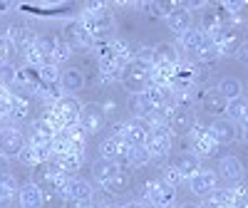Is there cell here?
<instances>
[{"label": "cell", "mask_w": 248, "mask_h": 208, "mask_svg": "<svg viewBox=\"0 0 248 208\" xmlns=\"http://www.w3.org/2000/svg\"><path fill=\"white\" fill-rule=\"evenodd\" d=\"M171 129L167 127V124H156V127H152L149 132V139H147V149L152 154V159H164L169 156L171 151Z\"/></svg>", "instance_id": "cell-7"}, {"label": "cell", "mask_w": 248, "mask_h": 208, "mask_svg": "<svg viewBox=\"0 0 248 208\" xmlns=\"http://www.w3.org/2000/svg\"><path fill=\"white\" fill-rule=\"evenodd\" d=\"M62 201H65V198H62L52 186H45V189H43V206L45 208H62Z\"/></svg>", "instance_id": "cell-36"}, {"label": "cell", "mask_w": 248, "mask_h": 208, "mask_svg": "<svg viewBox=\"0 0 248 208\" xmlns=\"http://www.w3.org/2000/svg\"><path fill=\"white\" fill-rule=\"evenodd\" d=\"M194 112H191V104L189 99H179L174 107L169 109V117H167V127L171 129V134H189L194 129Z\"/></svg>", "instance_id": "cell-4"}, {"label": "cell", "mask_w": 248, "mask_h": 208, "mask_svg": "<svg viewBox=\"0 0 248 208\" xmlns=\"http://www.w3.org/2000/svg\"><path fill=\"white\" fill-rule=\"evenodd\" d=\"M233 208H248V201H236Z\"/></svg>", "instance_id": "cell-47"}, {"label": "cell", "mask_w": 248, "mask_h": 208, "mask_svg": "<svg viewBox=\"0 0 248 208\" xmlns=\"http://www.w3.org/2000/svg\"><path fill=\"white\" fill-rule=\"evenodd\" d=\"M94 181L102 186L105 191H109V193H124V191H129V186H132V176H129V171L124 169L122 163H117V161H107V159H99L97 163H94Z\"/></svg>", "instance_id": "cell-1"}, {"label": "cell", "mask_w": 248, "mask_h": 208, "mask_svg": "<svg viewBox=\"0 0 248 208\" xmlns=\"http://www.w3.org/2000/svg\"><path fill=\"white\" fill-rule=\"evenodd\" d=\"M67 43L70 45H75V47H94V43H97V40L92 37V32L85 28V25H82L79 23V20H77V23H70L67 25Z\"/></svg>", "instance_id": "cell-20"}, {"label": "cell", "mask_w": 248, "mask_h": 208, "mask_svg": "<svg viewBox=\"0 0 248 208\" xmlns=\"http://www.w3.org/2000/svg\"><path fill=\"white\" fill-rule=\"evenodd\" d=\"M152 62H154V67H176L181 62V52L176 50V45L159 43L152 50Z\"/></svg>", "instance_id": "cell-14"}, {"label": "cell", "mask_w": 248, "mask_h": 208, "mask_svg": "<svg viewBox=\"0 0 248 208\" xmlns=\"http://www.w3.org/2000/svg\"><path fill=\"white\" fill-rule=\"evenodd\" d=\"M52 161H57V163H60V169L65 171V174H72V171H77L79 166H82V161H85V154L72 149V151H67V154H62V156L52 159Z\"/></svg>", "instance_id": "cell-26"}, {"label": "cell", "mask_w": 248, "mask_h": 208, "mask_svg": "<svg viewBox=\"0 0 248 208\" xmlns=\"http://www.w3.org/2000/svg\"><path fill=\"white\" fill-rule=\"evenodd\" d=\"M218 178L238 183V181L243 178V163H241L236 156H223V159L218 161Z\"/></svg>", "instance_id": "cell-22"}, {"label": "cell", "mask_w": 248, "mask_h": 208, "mask_svg": "<svg viewBox=\"0 0 248 208\" xmlns=\"http://www.w3.org/2000/svg\"><path fill=\"white\" fill-rule=\"evenodd\" d=\"M17 159H20V163H25V166H37V163H40V159H37V151L30 147V144H25V149L17 154Z\"/></svg>", "instance_id": "cell-38"}, {"label": "cell", "mask_w": 248, "mask_h": 208, "mask_svg": "<svg viewBox=\"0 0 248 208\" xmlns=\"http://www.w3.org/2000/svg\"><path fill=\"white\" fill-rule=\"evenodd\" d=\"M236 57H238V59L243 62V65H248V40H246V43L241 45V50L236 52Z\"/></svg>", "instance_id": "cell-43"}, {"label": "cell", "mask_w": 248, "mask_h": 208, "mask_svg": "<svg viewBox=\"0 0 248 208\" xmlns=\"http://www.w3.org/2000/svg\"><path fill=\"white\" fill-rule=\"evenodd\" d=\"M196 57H199V62H203V65H214V62L221 57V52H218V47L209 40V43H206V45L196 52Z\"/></svg>", "instance_id": "cell-33"}, {"label": "cell", "mask_w": 248, "mask_h": 208, "mask_svg": "<svg viewBox=\"0 0 248 208\" xmlns=\"http://www.w3.org/2000/svg\"><path fill=\"white\" fill-rule=\"evenodd\" d=\"M23 57H25V65L28 67H32V70H40V67H43L45 65V55H43V50H40L35 43L32 45H28L25 50H23Z\"/></svg>", "instance_id": "cell-28"}, {"label": "cell", "mask_w": 248, "mask_h": 208, "mask_svg": "<svg viewBox=\"0 0 248 208\" xmlns=\"http://www.w3.org/2000/svg\"><path fill=\"white\" fill-rule=\"evenodd\" d=\"M13 8V3H0V13H8Z\"/></svg>", "instance_id": "cell-46"}, {"label": "cell", "mask_w": 248, "mask_h": 208, "mask_svg": "<svg viewBox=\"0 0 248 208\" xmlns=\"http://www.w3.org/2000/svg\"><path fill=\"white\" fill-rule=\"evenodd\" d=\"M152 62L147 59H132L127 67L122 70V85L124 89H129V94H141V92H147L152 87Z\"/></svg>", "instance_id": "cell-2"}, {"label": "cell", "mask_w": 248, "mask_h": 208, "mask_svg": "<svg viewBox=\"0 0 248 208\" xmlns=\"http://www.w3.org/2000/svg\"><path fill=\"white\" fill-rule=\"evenodd\" d=\"M90 206H92V208H117V198H114V193H109V191L102 189V193H94V196H92Z\"/></svg>", "instance_id": "cell-34"}, {"label": "cell", "mask_w": 248, "mask_h": 208, "mask_svg": "<svg viewBox=\"0 0 248 208\" xmlns=\"http://www.w3.org/2000/svg\"><path fill=\"white\" fill-rule=\"evenodd\" d=\"M144 198L154 208H171L176 201V189L167 181H149L147 189H144Z\"/></svg>", "instance_id": "cell-6"}, {"label": "cell", "mask_w": 248, "mask_h": 208, "mask_svg": "<svg viewBox=\"0 0 248 208\" xmlns=\"http://www.w3.org/2000/svg\"><path fill=\"white\" fill-rule=\"evenodd\" d=\"M211 43L218 47L221 55H236L246 43V30L241 25H226L216 35H211Z\"/></svg>", "instance_id": "cell-5"}, {"label": "cell", "mask_w": 248, "mask_h": 208, "mask_svg": "<svg viewBox=\"0 0 248 208\" xmlns=\"http://www.w3.org/2000/svg\"><path fill=\"white\" fill-rule=\"evenodd\" d=\"M79 112H82V104L72 94H65L52 104L50 119L55 121L57 129H75L79 124Z\"/></svg>", "instance_id": "cell-3"}, {"label": "cell", "mask_w": 248, "mask_h": 208, "mask_svg": "<svg viewBox=\"0 0 248 208\" xmlns=\"http://www.w3.org/2000/svg\"><path fill=\"white\" fill-rule=\"evenodd\" d=\"M25 136H23V132L20 129H15V127H3L0 129V154H3L5 159H10V156H17L20 151L25 149Z\"/></svg>", "instance_id": "cell-9"}, {"label": "cell", "mask_w": 248, "mask_h": 208, "mask_svg": "<svg viewBox=\"0 0 248 208\" xmlns=\"http://www.w3.org/2000/svg\"><path fill=\"white\" fill-rule=\"evenodd\" d=\"M37 74H40V82H45V85H55V82H60L62 70L55 65V62H45V65L37 70Z\"/></svg>", "instance_id": "cell-31"}, {"label": "cell", "mask_w": 248, "mask_h": 208, "mask_svg": "<svg viewBox=\"0 0 248 208\" xmlns=\"http://www.w3.org/2000/svg\"><path fill=\"white\" fill-rule=\"evenodd\" d=\"M176 208H201V203H191V201H184V203H179Z\"/></svg>", "instance_id": "cell-44"}, {"label": "cell", "mask_w": 248, "mask_h": 208, "mask_svg": "<svg viewBox=\"0 0 248 208\" xmlns=\"http://www.w3.org/2000/svg\"><path fill=\"white\" fill-rule=\"evenodd\" d=\"M79 208H92V206H79Z\"/></svg>", "instance_id": "cell-49"}, {"label": "cell", "mask_w": 248, "mask_h": 208, "mask_svg": "<svg viewBox=\"0 0 248 208\" xmlns=\"http://www.w3.org/2000/svg\"><path fill=\"white\" fill-rule=\"evenodd\" d=\"M129 109L134 112L137 119H147V117L152 114L147 99H144V94H132V97H129Z\"/></svg>", "instance_id": "cell-32"}, {"label": "cell", "mask_w": 248, "mask_h": 208, "mask_svg": "<svg viewBox=\"0 0 248 208\" xmlns=\"http://www.w3.org/2000/svg\"><path fill=\"white\" fill-rule=\"evenodd\" d=\"M199 104H201V109H203L206 114L223 117V114H226V107H229V99H226L218 89H209V92H203V94H201Z\"/></svg>", "instance_id": "cell-16"}, {"label": "cell", "mask_w": 248, "mask_h": 208, "mask_svg": "<svg viewBox=\"0 0 248 208\" xmlns=\"http://www.w3.org/2000/svg\"><path fill=\"white\" fill-rule=\"evenodd\" d=\"M209 134H211L218 144H231V141L236 139V124H233L231 119L218 117L211 127H209Z\"/></svg>", "instance_id": "cell-21"}, {"label": "cell", "mask_w": 248, "mask_h": 208, "mask_svg": "<svg viewBox=\"0 0 248 208\" xmlns=\"http://www.w3.org/2000/svg\"><path fill=\"white\" fill-rule=\"evenodd\" d=\"M92 196H94V189L90 186V181H85V178H70L67 191H65V198H67V201L85 206V203L92 201Z\"/></svg>", "instance_id": "cell-15"}, {"label": "cell", "mask_w": 248, "mask_h": 208, "mask_svg": "<svg viewBox=\"0 0 248 208\" xmlns=\"http://www.w3.org/2000/svg\"><path fill=\"white\" fill-rule=\"evenodd\" d=\"M216 183H218V174L216 171H209V169H201L199 174H194L191 178H189V189H191V193H196V196H209L211 191H216Z\"/></svg>", "instance_id": "cell-13"}, {"label": "cell", "mask_w": 248, "mask_h": 208, "mask_svg": "<svg viewBox=\"0 0 248 208\" xmlns=\"http://www.w3.org/2000/svg\"><path fill=\"white\" fill-rule=\"evenodd\" d=\"M152 161V154L147 147H129V156H127V166H144Z\"/></svg>", "instance_id": "cell-30"}, {"label": "cell", "mask_w": 248, "mask_h": 208, "mask_svg": "<svg viewBox=\"0 0 248 208\" xmlns=\"http://www.w3.org/2000/svg\"><path fill=\"white\" fill-rule=\"evenodd\" d=\"M10 55H13V43H10L8 37L0 35V67L10 62Z\"/></svg>", "instance_id": "cell-39"}, {"label": "cell", "mask_w": 248, "mask_h": 208, "mask_svg": "<svg viewBox=\"0 0 248 208\" xmlns=\"http://www.w3.org/2000/svg\"><path fill=\"white\" fill-rule=\"evenodd\" d=\"M209 35H203L199 28H191V30H186L184 35H179V52L184 50V52H191V55H196L206 43H209Z\"/></svg>", "instance_id": "cell-17"}, {"label": "cell", "mask_w": 248, "mask_h": 208, "mask_svg": "<svg viewBox=\"0 0 248 208\" xmlns=\"http://www.w3.org/2000/svg\"><path fill=\"white\" fill-rule=\"evenodd\" d=\"M117 208H144L141 203H124V206H117Z\"/></svg>", "instance_id": "cell-45"}, {"label": "cell", "mask_w": 248, "mask_h": 208, "mask_svg": "<svg viewBox=\"0 0 248 208\" xmlns=\"http://www.w3.org/2000/svg\"><path fill=\"white\" fill-rule=\"evenodd\" d=\"M243 141L248 144V124H243Z\"/></svg>", "instance_id": "cell-48"}, {"label": "cell", "mask_w": 248, "mask_h": 208, "mask_svg": "<svg viewBox=\"0 0 248 208\" xmlns=\"http://www.w3.org/2000/svg\"><path fill=\"white\" fill-rule=\"evenodd\" d=\"M216 89L231 102V99H238V97H241V82H238L236 77H223V79L218 82Z\"/></svg>", "instance_id": "cell-27"}, {"label": "cell", "mask_w": 248, "mask_h": 208, "mask_svg": "<svg viewBox=\"0 0 248 208\" xmlns=\"http://www.w3.org/2000/svg\"><path fill=\"white\" fill-rule=\"evenodd\" d=\"M82 87H85V74H82L79 70H75V67L62 70V74H60V89H62V92L75 94V92H79Z\"/></svg>", "instance_id": "cell-23"}, {"label": "cell", "mask_w": 248, "mask_h": 208, "mask_svg": "<svg viewBox=\"0 0 248 208\" xmlns=\"http://www.w3.org/2000/svg\"><path fill=\"white\" fill-rule=\"evenodd\" d=\"M28 112H30V104L20 97V94H15L13 92V104H10V119H15V121H23L25 117H28Z\"/></svg>", "instance_id": "cell-29"}, {"label": "cell", "mask_w": 248, "mask_h": 208, "mask_svg": "<svg viewBox=\"0 0 248 208\" xmlns=\"http://www.w3.org/2000/svg\"><path fill=\"white\" fill-rule=\"evenodd\" d=\"M10 176V166H8V159L0 154V181H5Z\"/></svg>", "instance_id": "cell-42"}, {"label": "cell", "mask_w": 248, "mask_h": 208, "mask_svg": "<svg viewBox=\"0 0 248 208\" xmlns=\"http://www.w3.org/2000/svg\"><path fill=\"white\" fill-rule=\"evenodd\" d=\"M99 156L107 161H117L122 166H127V156H129V144L122 141L117 136H107L99 144Z\"/></svg>", "instance_id": "cell-10"}, {"label": "cell", "mask_w": 248, "mask_h": 208, "mask_svg": "<svg viewBox=\"0 0 248 208\" xmlns=\"http://www.w3.org/2000/svg\"><path fill=\"white\" fill-rule=\"evenodd\" d=\"M164 181H167L169 186H174V189H176V186H179V183L184 181V176H181V171L176 169V166L171 163L169 169H167V174H164Z\"/></svg>", "instance_id": "cell-41"}, {"label": "cell", "mask_w": 248, "mask_h": 208, "mask_svg": "<svg viewBox=\"0 0 248 208\" xmlns=\"http://www.w3.org/2000/svg\"><path fill=\"white\" fill-rule=\"evenodd\" d=\"M174 166L181 171V176L189 181L194 174H199L201 171V161H199V156L196 154H191V151H186V154H179L176 159H174Z\"/></svg>", "instance_id": "cell-24"}, {"label": "cell", "mask_w": 248, "mask_h": 208, "mask_svg": "<svg viewBox=\"0 0 248 208\" xmlns=\"http://www.w3.org/2000/svg\"><path fill=\"white\" fill-rule=\"evenodd\" d=\"M149 132H152V127L147 124V119H132L124 124V141L129 147H147Z\"/></svg>", "instance_id": "cell-12"}, {"label": "cell", "mask_w": 248, "mask_h": 208, "mask_svg": "<svg viewBox=\"0 0 248 208\" xmlns=\"http://www.w3.org/2000/svg\"><path fill=\"white\" fill-rule=\"evenodd\" d=\"M226 119H231L233 124H246L248 121V99L241 94L238 99H231L226 107Z\"/></svg>", "instance_id": "cell-25"}, {"label": "cell", "mask_w": 248, "mask_h": 208, "mask_svg": "<svg viewBox=\"0 0 248 208\" xmlns=\"http://www.w3.org/2000/svg\"><path fill=\"white\" fill-rule=\"evenodd\" d=\"M70 55H72V45L67 43V40H60L57 43V47H55V52H52V62L55 65H60V62H65V59H70Z\"/></svg>", "instance_id": "cell-37"}, {"label": "cell", "mask_w": 248, "mask_h": 208, "mask_svg": "<svg viewBox=\"0 0 248 208\" xmlns=\"http://www.w3.org/2000/svg\"><path fill=\"white\" fill-rule=\"evenodd\" d=\"M17 198H20V208H43V186L28 181L20 186Z\"/></svg>", "instance_id": "cell-18"}, {"label": "cell", "mask_w": 248, "mask_h": 208, "mask_svg": "<svg viewBox=\"0 0 248 208\" xmlns=\"http://www.w3.org/2000/svg\"><path fill=\"white\" fill-rule=\"evenodd\" d=\"M57 43H60V37H55V35H43V37H35V45H37L40 50H43V55H45V57H52V52H55Z\"/></svg>", "instance_id": "cell-35"}, {"label": "cell", "mask_w": 248, "mask_h": 208, "mask_svg": "<svg viewBox=\"0 0 248 208\" xmlns=\"http://www.w3.org/2000/svg\"><path fill=\"white\" fill-rule=\"evenodd\" d=\"M15 74H17V67H13L10 62L0 67V85H13L15 82Z\"/></svg>", "instance_id": "cell-40"}, {"label": "cell", "mask_w": 248, "mask_h": 208, "mask_svg": "<svg viewBox=\"0 0 248 208\" xmlns=\"http://www.w3.org/2000/svg\"><path fill=\"white\" fill-rule=\"evenodd\" d=\"M189 139H191V154H196L199 159H209V156H214L216 151H218V147L221 144L209 134V129H203V127H199V124H194V129L189 132Z\"/></svg>", "instance_id": "cell-8"}, {"label": "cell", "mask_w": 248, "mask_h": 208, "mask_svg": "<svg viewBox=\"0 0 248 208\" xmlns=\"http://www.w3.org/2000/svg\"><path fill=\"white\" fill-rule=\"evenodd\" d=\"M77 127L85 134H97L102 127H105V112H102L99 104H85V107H82Z\"/></svg>", "instance_id": "cell-11"}, {"label": "cell", "mask_w": 248, "mask_h": 208, "mask_svg": "<svg viewBox=\"0 0 248 208\" xmlns=\"http://www.w3.org/2000/svg\"><path fill=\"white\" fill-rule=\"evenodd\" d=\"M191 10L186 8L184 3H179V8L167 17V25H169V30L171 32H176V35H184L186 30H191Z\"/></svg>", "instance_id": "cell-19"}]
</instances>
